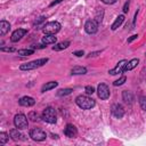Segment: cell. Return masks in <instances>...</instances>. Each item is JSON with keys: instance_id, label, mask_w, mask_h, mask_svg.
Instances as JSON below:
<instances>
[{"instance_id": "obj_1", "label": "cell", "mask_w": 146, "mask_h": 146, "mask_svg": "<svg viewBox=\"0 0 146 146\" xmlns=\"http://www.w3.org/2000/svg\"><path fill=\"white\" fill-rule=\"evenodd\" d=\"M75 103L76 105L82 108V110H91L95 105H96V102L90 98V97H87V96H83V95H80L75 98Z\"/></svg>"}, {"instance_id": "obj_2", "label": "cell", "mask_w": 146, "mask_h": 146, "mask_svg": "<svg viewBox=\"0 0 146 146\" xmlns=\"http://www.w3.org/2000/svg\"><path fill=\"white\" fill-rule=\"evenodd\" d=\"M48 62V58H39V59H34V60H31L29 63H25V64H22L19 66V68L22 71H30V70H35L38 67H41L43 66L46 63Z\"/></svg>"}, {"instance_id": "obj_3", "label": "cell", "mask_w": 146, "mask_h": 146, "mask_svg": "<svg viewBox=\"0 0 146 146\" xmlns=\"http://www.w3.org/2000/svg\"><path fill=\"white\" fill-rule=\"evenodd\" d=\"M41 119L44 121V122H48V123H56L57 121V114H56V111L52 108V107H46L41 114Z\"/></svg>"}, {"instance_id": "obj_4", "label": "cell", "mask_w": 146, "mask_h": 146, "mask_svg": "<svg viewBox=\"0 0 146 146\" xmlns=\"http://www.w3.org/2000/svg\"><path fill=\"white\" fill-rule=\"evenodd\" d=\"M29 117H26L24 114L19 113V114H16L15 117H14V124L16 128L23 130V129H26L27 125H29V121H27Z\"/></svg>"}, {"instance_id": "obj_5", "label": "cell", "mask_w": 146, "mask_h": 146, "mask_svg": "<svg viewBox=\"0 0 146 146\" xmlns=\"http://www.w3.org/2000/svg\"><path fill=\"white\" fill-rule=\"evenodd\" d=\"M42 30L44 34H56L60 30V24L58 22H48L43 25Z\"/></svg>"}, {"instance_id": "obj_6", "label": "cell", "mask_w": 146, "mask_h": 146, "mask_svg": "<svg viewBox=\"0 0 146 146\" xmlns=\"http://www.w3.org/2000/svg\"><path fill=\"white\" fill-rule=\"evenodd\" d=\"M30 137L35 141H42V140H44L47 138V135L42 129L34 128V129H32L30 131Z\"/></svg>"}, {"instance_id": "obj_7", "label": "cell", "mask_w": 146, "mask_h": 146, "mask_svg": "<svg viewBox=\"0 0 146 146\" xmlns=\"http://www.w3.org/2000/svg\"><path fill=\"white\" fill-rule=\"evenodd\" d=\"M84 30L88 34H95L97 31H98V23L97 21H94V19H89L84 24Z\"/></svg>"}, {"instance_id": "obj_8", "label": "cell", "mask_w": 146, "mask_h": 146, "mask_svg": "<svg viewBox=\"0 0 146 146\" xmlns=\"http://www.w3.org/2000/svg\"><path fill=\"white\" fill-rule=\"evenodd\" d=\"M97 94L100 99H107L110 97V89L105 83H99L97 87Z\"/></svg>"}, {"instance_id": "obj_9", "label": "cell", "mask_w": 146, "mask_h": 146, "mask_svg": "<svg viewBox=\"0 0 146 146\" xmlns=\"http://www.w3.org/2000/svg\"><path fill=\"white\" fill-rule=\"evenodd\" d=\"M111 112L116 119H121L124 115V108L121 104H113L111 107Z\"/></svg>"}, {"instance_id": "obj_10", "label": "cell", "mask_w": 146, "mask_h": 146, "mask_svg": "<svg viewBox=\"0 0 146 146\" xmlns=\"http://www.w3.org/2000/svg\"><path fill=\"white\" fill-rule=\"evenodd\" d=\"M26 33H27V30H25V29H17V30H15V31L11 33L10 41H11V42H17V41H19Z\"/></svg>"}, {"instance_id": "obj_11", "label": "cell", "mask_w": 146, "mask_h": 146, "mask_svg": "<svg viewBox=\"0 0 146 146\" xmlns=\"http://www.w3.org/2000/svg\"><path fill=\"white\" fill-rule=\"evenodd\" d=\"M128 63V60H125V59H122V60H120L116 65H115V67L114 68H112L108 73L111 74V75H115V74H119V73H123L124 72V67H125V64Z\"/></svg>"}, {"instance_id": "obj_12", "label": "cell", "mask_w": 146, "mask_h": 146, "mask_svg": "<svg viewBox=\"0 0 146 146\" xmlns=\"http://www.w3.org/2000/svg\"><path fill=\"white\" fill-rule=\"evenodd\" d=\"M19 130H21V129H18V128H17V129H13V130H10L9 135H10V138H11L13 140H15V141H23V140H26L25 135L22 133Z\"/></svg>"}, {"instance_id": "obj_13", "label": "cell", "mask_w": 146, "mask_h": 146, "mask_svg": "<svg viewBox=\"0 0 146 146\" xmlns=\"http://www.w3.org/2000/svg\"><path fill=\"white\" fill-rule=\"evenodd\" d=\"M64 135L66 137H68V138H75L76 135H78V130H76V128L73 124H70L68 123L65 127V129H64Z\"/></svg>"}, {"instance_id": "obj_14", "label": "cell", "mask_w": 146, "mask_h": 146, "mask_svg": "<svg viewBox=\"0 0 146 146\" xmlns=\"http://www.w3.org/2000/svg\"><path fill=\"white\" fill-rule=\"evenodd\" d=\"M18 103H19L21 106L31 107V106H33V105L35 104V100H34L32 97H30V96H24V97H22V98L18 100Z\"/></svg>"}, {"instance_id": "obj_15", "label": "cell", "mask_w": 146, "mask_h": 146, "mask_svg": "<svg viewBox=\"0 0 146 146\" xmlns=\"http://www.w3.org/2000/svg\"><path fill=\"white\" fill-rule=\"evenodd\" d=\"M10 30V24L7 21H1L0 22V35L3 36L5 34H7Z\"/></svg>"}, {"instance_id": "obj_16", "label": "cell", "mask_w": 146, "mask_h": 146, "mask_svg": "<svg viewBox=\"0 0 146 146\" xmlns=\"http://www.w3.org/2000/svg\"><path fill=\"white\" fill-rule=\"evenodd\" d=\"M57 39L55 36V34H46L42 38V43L43 44H51V43H56Z\"/></svg>"}, {"instance_id": "obj_17", "label": "cell", "mask_w": 146, "mask_h": 146, "mask_svg": "<svg viewBox=\"0 0 146 146\" xmlns=\"http://www.w3.org/2000/svg\"><path fill=\"white\" fill-rule=\"evenodd\" d=\"M122 99L124 100L125 104H129V105L133 103V96H132V94H131L130 91H128V90H124V91L122 92Z\"/></svg>"}, {"instance_id": "obj_18", "label": "cell", "mask_w": 146, "mask_h": 146, "mask_svg": "<svg viewBox=\"0 0 146 146\" xmlns=\"http://www.w3.org/2000/svg\"><path fill=\"white\" fill-rule=\"evenodd\" d=\"M138 63H139V59H138V58H132L131 60H129V62L125 64V67H124V72L133 70V68H135V67L138 65Z\"/></svg>"}, {"instance_id": "obj_19", "label": "cell", "mask_w": 146, "mask_h": 146, "mask_svg": "<svg viewBox=\"0 0 146 146\" xmlns=\"http://www.w3.org/2000/svg\"><path fill=\"white\" fill-rule=\"evenodd\" d=\"M86 73H87V68L82 67V66H74L71 70L72 75H81V74H86Z\"/></svg>"}, {"instance_id": "obj_20", "label": "cell", "mask_w": 146, "mask_h": 146, "mask_svg": "<svg viewBox=\"0 0 146 146\" xmlns=\"http://www.w3.org/2000/svg\"><path fill=\"white\" fill-rule=\"evenodd\" d=\"M57 86H58V82H56V81H50V82H47L46 84H43V86H42L41 91H42V92H46V91H48V90H51V89L56 88Z\"/></svg>"}, {"instance_id": "obj_21", "label": "cell", "mask_w": 146, "mask_h": 146, "mask_svg": "<svg viewBox=\"0 0 146 146\" xmlns=\"http://www.w3.org/2000/svg\"><path fill=\"white\" fill-rule=\"evenodd\" d=\"M123 21H124V16H123V15H120V16H117V17H116V19L114 21V23L112 24V27H111V29H112L113 31H115L117 27H120V26L122 25Z\"/></svg>"}, {"instance_id": "obj_22", "label": "cell", "mask_w": 146, "mask_h": 146, "mask_svg": "<svg viewBox=\"0 0 146 146\" xmlns=\"http://www.w3.org/2000/svg\"><path fill=\"white\" fill-rule=\"evenodd\" d=\"M70 44H71L70 41H63V42H59V43L55 44V46L52 47V50H56V51H58V50H63V49L67 48Z\"/></svg>"}, {"instance_id": "obj_23", "label": "cell", "mask_w": 146, "mask_h": 146, "mask_svg": "<svg viewBox=\"0 0 146 146\" xmlns=\"http://www.w3.org/2000/svg\"><path fill=\"white\" fill-rule=\"evenodd\" d=\"M17 52L21 56H30V55L34 54V49H19Z\"/></svg>"}, {"instance_id": "obj_24", "label": "cell", "mask_w": 146, "mask_h": 146, "mask_svg": "<svg viewBox=\"0 0 146 146\" xmlns=\"http://www.w3.org/2000/svg\"><path fill=\"white\" fill-rule=\"evenodd\" d=\"M27 117H29L31 121H33V122H35V121H39V114H38L35 111H32V112H30V113H29V115H27Z\"/></svg>"}, {"instance_id": "obj_25", "label": "cell", "mask_w": 146, "mask_h": 146, "mask_svg": "<svg viewBox=\"0 0 146 146\" xmlns=\"http://www.w3.org/2000/svg\"><path fill=\"white\" fill-rule=\"evenodd\" d=\"M9 139V135L6 132H0V145H5Z\"/></svg>"}, {"instance_id": "obj_26", "label": "cell", "mask_w": 146, "mask_h": 146, "mask_svg": "<svg viewBox=\"0 0 146 146\" xmlns=\"http://www.w3.org/2000/svg\"><path fill=\"white\" fill-rule=\"evenodd\" d=\"M73 90L71 89V88H66V89H60L58 92H57V96H67V95H70L71 92H72Z\"/></svg>"}, {"instance_id": "obj_27", "label": "cell", "mask_w": 146, "mask_h": 146, "mask_svg": "<svg viewBox=\"0 0 146 146\" xmlns=\"http://www.w3.org/2000/svg\"><path fill=\"white\" fill-rule=\"evenodd\" d=\"M139 104H140L141 110H144V111L146 112V97L140 96V97H139Z\"/></svg>"}, {"instance_id": "obj_28", "label": "cell", "mask_w": 146, "mask_h": 146, "mask_svg": "<svg viewBox=\"0 0 146 146\" xmlns=\"http://www.w3.org/2000/svg\"><path fill=\"white\" fill-rule=\"evenodd\" d=\"M125 81H127V78L123 75V76H121L120 79H117L116 81H114V82H113V84H114L115 87H116V86H121V84H123Z\"/></svg>"}, {"instance_id": "obj_29", "label": "cell", "mask_w": 146, "mask_h": 146, "mask_svg": "<svg viewBox=\"0 0 146 146\" xmlns=\"http://www.w3.org/2000/svg\"><path fill=\"white\" fill-rule=\"evenodd\" d=\"M84 90H86V92H87L88 95H92V94L95 92V88H94V87H91V86H87Z\"/></svg>"}, {"instance_id": "obj_30", "label": "cell", "mask_w": 146, "mask_h": 146, "mask_svg": "<svg viewBox=\"0 0 146 146\" xmlns=\"http://www.w3.org/2000/svg\"><path fill=\"white\" fill-rule=\"evenodd\" d=\"M44 19H46V18H44L43 16H41V17H39L38 19H35V21H34V25H39V24H41L42 22H44Z\"/></svg>"}, {"instance_id": "obj_31", "label": "cell", "mask_w": 146, "mask_h": 146, "mask_svg": "<svg viewBox=\"0 0 146 146\" xmlns=\"http://www.w3.org/2000/svg\"><path fill=\"white\" fill-rule=\"evenodd\" d=\"M137 38H138V34H133V35H131V36L127 40V42H128V43H130V42H132L133 40H136Z\"/></svg>"}, {"instance_id": "obj_32", "label": "cell", "mask_w": 146, "mask_h": 146, "mask_svg": "<svg viewBox=\"0 0 146 146\" xmlns=\"http://www.w3.org/2000/svg\"><path fill=\"white\" fill-rule=\"evenodd\" d=\"M73 55H75V56H78V57H81V56L84 55V52H83V50H78V51H74Z\"/></svg>"}, {"instance_id": "obj_33", "label": "cell", "mask_w": 146, "mask_h": 146, "mask_svg": "<svg viewBox=\"0 0 146 146\" xmlns=\"http://www.w3.org/2000/svg\"><path fill=\"white\" fill-rule=\"evenodd\" d=\"M104 3H106V5H113V3H115L117 0H102Z\"/></svg>"}, {"instance_id": "obj_34", "label": "cell", "mask_w": 146, "mask_h": 146, "mask_svg": "<svg viewBox=\"0 0 146 146\" xmlns=\"http://www.w3.org/2000/svg\"><path fill=\"white\" fill-rule=\"evenodd\" d=\"M128 10H129V1H127L124 3V6H123V13H128Z\"/></svg>"}, {"instance_id": "obj_35", "label": "cell", "mask_w": 146, "mask_h": 146, "mask_svg": "<svg viewBox=\"0 0 146 146\" xmlns=\"http://www.w3.org/2000/svg\"><path fill=\"white\" fill-rule=\"evenodd\" d=\"M15 49L14 48H5V47H2L1 48V51H8V52H13Z\"/></svg>"}, {"instance_id": "obj_36", "label": "cell", "mask_w": 146, "mask_h": 146, "mask_svg": "<svg viewBox=\"0 0 146 146\" xmlns=\"http://www.w3.org/2000/svg\"><path fill=\"white\" fill-rule=\"evenodd\" d=\"M100 51H95V52H90L89 55H88V57H91V56H96V55H98Z\"/></svg>"}, {"instance_id": "obj_37", "label": "cell", "mask_w": 146, "mask_h": 146, "mask_svg": "<svg viewBox=\"0 0 146 146\" xmlns=\"http://www.w3.org/2000/svg\"><path fill=\"white\" fill-rule=\"evenodd\" d=\"M59 2H62V0H56V1H54V2H51V3H50V7H52V6H55V5L59 3Z\"/></svg>"}, {"instance_id": "obj_38", "label": "cell", "mask_w": 146, "mask_h": 146, "mask_svg": "<svg viewBox=\"0 0 146 146\" xmlns=\"http://www.w3.org/2000/svg\"><path fill=\"white\" fill-rule=\"evenodd\" d=\"M137 14H138V10H137V11L135 13V17H133V22H132V24H133V25L136 24V19H137Z\"/></svg>"}]
</instances>
